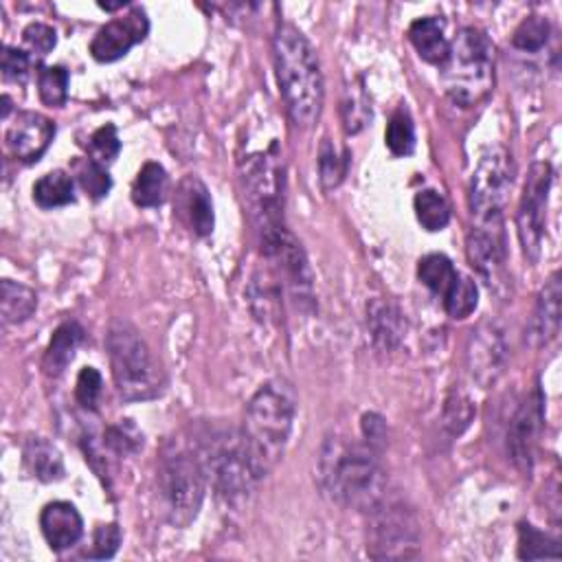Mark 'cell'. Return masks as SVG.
Returning <instances> with one entry per match:
<instances>
[{
  "mask_svg": "<svg viewBox=\"0 0 562 562\" xmlns=\"http://www.w3.org/2000/svg\"><path fill=\"white\" fill-rule=\"evenodd\" d=\"M319 482L334 503L350 510L372 514L385 503L387 477L370 444L327 439L319 458Z\"/></svg>",
  "mask_w": 562,
  "mask_h": 562,
  "instance_id": "1",
  "label": "cell"
},
{
  "mask_svg": "<svg viewBox=\"0 0 562 562\" xmlns=\"http://www.w3.org/2000/svg\"><path fill=\"white\" fill-rule=\"evenodd\" d=\"M275 73L288 108V115L299 128H312L321 117L325 84L319 55L312 42L295 27L279 25L275 34Z\"/></svg>",
  "mask_w": 562,
  "mask_h": 562,
  "instance_id": "2",
  "label": "cell"
},
{
  "mask_svg": "<svg viewBox=\"0 0 562 562\" xmlns=\"http://www.w3.org/2000/svg\"><path fill=\"white\" fill-rule=\"evenodd\" d=\"M297 415V394L284 378L264 383L247 407L242 437L260 479L284 458Z\"/></svg>",
  "mask_w": 562,
  "mask_h": 562,
  "instance_id": "3",
  "label": "cell"
},
{
  "mask_svg": "<svg viewBox=\"0 0 562 562\" xmlns=\"http://www.w3.org/2000/svg\"><path fill=\"white\" fill-rule=\"evenodd\" d=\"M105 348L117 391L128 402L154 400L161 396L165 376L143 336L126 321H115L108 329Z\"/></svg>",
  "mask_w": 562,
  "mask_h": 562,
  "instance_id": "4",
  "label": "cell"
},
{
  "mask_svg": "<svg viewBox=\"0 0 562 562\" xmlns=\"http://www.w3.org/2000/svg\"><path fill=\"white\" fill-rule=\"evenodd\" d=\"M441 71L446 95L453 103L462 108L479 103L495 84V47L490 38L475 27H464L451 42V55Z\"/></svg>",
  "mask_w": 562,
  "mask_h": 562,
  "instance_id": "5",
  "label": "cell"
},
{
  "mask_svg": "<svg viewBox=\"0 0 562 562\" xmlns=\"http://www.w3.org/2000/svg\"><path fill=\"white\" fill-rule=\"evenodd\" d=\"M207 490V473L187 448L167 444L159 464V492L165 516L176 527H187L196 521Z\"/></svg>",
  "mask_w": 562,
  "mask_h": 562,
  "instance_id": "6",
  "label": "cell"
},
{
  "mask_svg": "<svg viewBox=\"0 0 562 562\" xmlns=\"http://www.w3.org/2000/svg\"><path fill=\"white\" fill-rule=\"evenodd\" d=\"M207 479L213 482L215 490L224 499L247 497L258 482H262L249 458L242 433H217L213 435L200 458Z\"/></svg>",
  "mask_w": 562,
  "mask_h": 562,
  "instance_id": "7",
  "label": "cell"
},
{
  "mask_svg": "<svg viewBox=\"0 0 562 562\" xmlns=\"http://www.w3.org/2000/svg\"><path fill=\"white\" fill-rule=\"evenodd\" d=\"M514 183L512 154L497 146L488 150L471 180V211L475 224H503V211Z\"/></svg>",
  "mask_w": 562,
  "mask_h": 562,
  "instance_id": "8",
  "label": "cell"
},
{
  "mask_svg": "<svg viewBox=\"0 0 562 562\" xmlns=\"http://www.w3.org/2000/svg\"><path fill=\"white\" fill-rule=\"evenodd\" d=\"M245 185L249 202L258 222V229L266 232L284 224L282 191H284V167L279 161L277 146L268 152L255 154L247 161Z\"/></svg>",
  "mask_w": 562,
  "mask_h": 562,
  "instance_id": "9",
  "label": "cell"
},
{
  "mask_svg": "<svg viewBox=\"0 0 562 562\" xmlns=\"http://www.w3.org/2000/svg\"><path fill=\"white\" fill-rule=\"evenodd\" d=\"M551 183H553V170L549 163L540 161L529 167V176L525 180L523 198H521L519 213H516L519 238H521L523 251L529 260H538V255H540Z\"/></svg>",
  "mask_w": 562,
  "mask_h": 562,
  "instance_id": "10",
  "label": "cell"
},
{
  "mask_svg": "<svg viewBox=\"0 0 562 562\" xmlns=\"http://www.w3.org/2000/svg\"><path fill=\"white\" fill-rule=\"evenodd\" d=\"M469 374L484 389L495 385L508 365V344L497 323H482L469 341Z\"/></svg>",
  "mask_w": 562,
  "mask_h": 562,
  "instance_id": "11",
  "label": "cell"
},
{
  "mask_svg": "<svg viewBox=\"0 0 562 562\" xmlns=\"http://www.w3.org/2000/svg\"><path fill=\"white\" fill-rule=\"evenodd\" d=\"M372 542L367 545L374 558H409L417 549V534L413 521L402 508H376L372 512Z\"/></svg>",
  "mask_w": 562,
  "mask_h": 562,
  "instance_id": "12",
  "label": "cell"
},
{
  "mask_svg": "<svg viewBox=\"0 0 562 562\" xmlns=\"http://www.w3.org/2000/svg\"><path fill=\"white\" fill-rule=\"evenodd\" d=\"M150 32V21L141 8H133L124 18L110 21L103 25L90 42V53L97 62L110 64L126 58L130 49L146 40Z\"/></svg>",
  "mask_w": 562,
  "mask_h": 562,
  "instance_id": "13",
  "label": "cell"
},
{
  "mask_svg": "<svg viewBox=\"0 0 562 562\" xmlns=\"http://www.w3.org/2000/svg\"><path fill=\"white\" fill-rule=\"evenodd\" d=\"M542 420H545V400L540 389H534V394L516 409L508 428V453L514 466L523 475L532 473L534 451L538 444Z\"/></svg>",
  "mask_w": 562,
  "mask_h": 562,
  "instance_id": "14",
  "label": "cell"
},
{
  "mask_svg": "<svg viewBox=\"0 0 562 562\" xmlns=\"http://www.w3.org/2000/svg\"><path fill=\"white\" fill-rule=\"evenodd\" d=\"M471 264L486 279V284L499 286L505 277V236L503 224H473L466 240Z\"/></svg>",
  "mask_w": 562,
  "mask_h": 562,
  "instance_id": "15",
  "label": "cell"
},
{
  "mask_svg": "<svg viewBox=\"0 0 562 562\" xmlns=\"http://www.w3.org/2000/svg\"><path fill=\"white\" fill-rule=\"evenodd\" d=\"M55 137V124L40 112H18V117L5 133V143L12 157L25 163L38 161Z\"/></svg>",
  "mask_w": 562,
  "mask_h": 562,
  "instance_id": "16",
  "label": "cell"
},
{
  "mask_svg": "<svg viewBox=\"0 0 562 562\" xmlns=\"http://www.w3.org/2000/svg\"><path fill=\"white\" fill-rule=\"evenodd\" d=\"M560 301H562V284L560 273H553L549 282L542 286L534 314L527 323L525 339L534 350L547 348L560 332Z\"/></svg>",
  "mask_w": 562,
  "mask_h": 562,
  "instance_id": "17",
  "label": "cell"
},
{
  "mask_svg": "<svg viewBox=\"0 0 562 562\" xmlns=\"http://www.w3.org/2000/svg\"><path fill=\"white\" fill-rule=\"evenodd\" d=\"M40 529L53 551L71 549L84 536V521L77 508L68 501L47 503L40 514Z\"/></svg>",
  "mask_w": 562,
  "mask_h": 562,
  "instance_id": "18",
  "label": "cell"
},
{
  "mask_svg": "<svg viewBox=\"0 0 562 562\" xmlns=\"http://www.w3.org/2000/svg\"><path fill=\"white\" fill-rule=\"evenodd\" d=\"M178 213L189 224V229L204 238L213 232L215 215H213V200L207 185L198 176H187L178 187Z\"/></svg>",
  "mask_w": 562,
  "mask_h": 562,
  "instance_id": "19",
  "label": "cell"
},
{
  "mask_svg": "<svg viewBox=\"0 0 562 562\" xmlns=\"http://www.w3.org/2000/svg\"><path fill=\"white\" fill-rule=\"evenodd\" d=\"M367 329L378 350L394 352L404 341L407 321L394 303L385 299H372L367 303Z\"/></svg>",
  "mask_w": 562,
  "mask_h": 562,
  "instance_id": "20",
  "label": "cell"
},
{
  "mask_svg": "<svg viewBox=\"0 0 562 562\" xmlns=\"http://www.w3.org/2000/svg\"><path fill=\"white\" fill-rule=\"evenodd\" d=\"M409 40L417 55L428 64L444 66L448 55H451V42L446 38L444 23L435 16L413 21L409 27Z\"/></svg>",
  "mask_w": 562,
  "mask_h": 562,
  "instance_id": "21",
  "label": "cell"
},
{
  "mask_svg": "<svg viewBox=\"0 0 562 562\" xmlns=\"http://www.w3.org/2000/svg\"><path fill=\"white\" fill-rule=\"evenodd\" d=\"M84 341V327L75 321L62 323L49 341V348L45 352V374L51 378H58L64 374V370L73 363L77 348Z\"/></svg>",
  "mask_w": 562,
  "mask_h": 562,
  "instance_id": "22",
  "label": "cell"
},
{
  "mask_svg": "<svg viewBox=\"0 0 562 562\" xmlns=\"http://www.w3.org/2000/svg\"><path fill=\"white\" fill-rule=\"evenodd\" d=\"M23 462L29 475L42 484H53L64 477L62 453L45 437H29L25 441Z\"/></svg>",
  "mask_w": 562,
  "mask_h": 562,
  "instance_id": "23",
  "label": "cell"
},
{
  "mask_svg": "<svg viewBox=\"0 0 562 562\" xmlns=\"http://www.w3.org/2000/svg\"><path fill=\"white\" fill-rule=\"evenodd\" d=\"M167 189H170V176L165 167L150 161L139 170L133 183V200L137 207L152 209L165 202Z\"/></svg>",
  "mask_w": 562,
  "mask_h": 562,
  "instance_id": "24",
  "label": "cell"
},
{
  "mask_svg": "<svg viewBox=\"0 0 562 562\" xmlns=\"http://www.w3.org/2000/svg\"><path fill=\"white\" fill-rule=\"evenodd\" d=\"M462 273H458V268L453 266V262L448 260L441 253H430L426 258L420 260L417 264V277L420 282L437 297H446L451 292V288L455 286V282L460 279Z\"/></svg>",
  "mask_w": 562,
  "mask_h": 562,
  "instance_id": "25",
  "label": "cell"
},
{
  "mask_svg": "<svg viewBox=\"0 0 562 562\" xmlns=\"http://www.w3.org/2000/svg\"><path fill=\"white\" fill-rule=\"evenodd\" d=\"M0 303H3V321L8 325L27 321L38 308V295L29 286L12 279L0 284Z\"/></svg>",
  "mask_w": 562,
  "mask_h": 562,
  "instance_id": "26",
  "label": "cell"
},
{
  "mask_svg": "<svg viewBox=\"0 0 562 562\" xmlns=\"http://www.w3.org/2000/svg\"><path fill=\"white\" fill-rule=\"evenodd\" d=\"M34 200L42 207V209H58V207H66L75 200V187H73V178L62 172H49L45 174L36 185H34Z\"/></svg>",
  "mask_w": 562,
  "mask_h": 562,
  "instance_id": "27",
  "label": "cell"
},
{
  "mask_svg": "<svg viewBox=\"0 0 562 562\" xmlns=\"http://www.w3.org/2000/svg\"><path fill=\"white\" fill-rule=\"evenodd\" d=\"M413 207L417 222L426 232H441L448 227V222H451V204H448V200L435 189L417 191Z\"/></svg>",
  "mask_w": 562,
  "mask_h": 562,
  "instance_id": "28",
  "label": "cell"
},
{
  "mask_svg": "<svg viewBox=\"0 0 562 562\" xmlns=\"http://www.w3.org/2000/svg\"><path fill=\"white\" fill-rule=\"evenodd\" d=\"M519 558L521 560H540V558H560L558 540L536 529L532 523L519 525Z\"/></svg>",
  "mask_w": 562,
  "mask_h": 562,
  "instance_id": "29",
  "label": "cell"
},
{
  "mask_svg": "<svg viewBox=\"0 0 562 562\" xmlns=\"http://www.w3.org/2000/svg\"><path fill=\"white\" fill-rule=\"evenodd\" d=\"M385 143L394 157H409L415 150V126L407 108H398L385 133Z\"/></svg>",
  "mask_w": 562,
  "mask_h": 562,
  "instance_id": "30",
  "label": "cell"
},
{
  "mask_svg": "<svg viewBox=\"0 0 562 562\" xmlns=\"http://www.w3.org/2000/svg\"><path fill=\"white\" fill-rule=\"evenodd\" d=\"M479 303V290L475 286V282L466 275H460V279L455 282V286L451 288L444 297V310L448 312V316L453 319H466L477 310Z\"/></svg>",
  "mask_w": 562,
  "mask_h": 562,
  "instance_id": "31",
  "label": "cell"
},
{
  "mask_svg": "<svg viewBox=\"0 0 562 562\" xmlns=\"http://www.w3.org/2000/svg\"><path fill=\"white\" fill-rule=\"evenodd\" d=\"M68 71L62 66H47L38 75L40 99L49 108H62L68 99Z\"/></svg>",
  "mask_w": 562,
  "mask_h": 562,
  "instance_id": "32",
  "label": "cell"
},
{
  "mask_svg": "<svg viewBox=\"0 0 562 562\" xmlns=\"http://www.w3.org/2000/svg\"><path fill=\"white\" fill-rule=\"evenodd\" d=\"M549 34H551V27H549L547 18L529 16L516 27V32L512 36V45L523 53H538L545 49Z\"/></svg>",
  "mask_w": 562,
  "mask_h": 562,
  "instance_id": "33",
  "label": "cell"
},
{
  "mask_svg": "<svg viewBox=\"0 0 562 562\" xmlns=\"http://www.w3.org/2000/svg\"><path fill=\"white\" fill-rule=\"evenodd\" d=\"M75 176L79 180V185L84 187V191L99 200L103 196H108L110 187H112V178L105 170V165L97 163L95 159H82L75 163Z\"/></svg>",
  "mask_w": 562,
  "mask_h": 562,
  "instance_id": "34",
  "label": "cell"
},
{
  "mask_svg": "<svg viewBox=\"0 0 562 562\" xmlns=\"http://www.w3.org/2000/svg\"><path fill=\"white\" fill-rule=\"evenodd\" d=\"M319 170H321L323 187L334 189L348 174V154H341L329 143V139H323V146L319 152Z\"/></svg>",
  "mask_w": 562,
  "mask_h": 562,
  "instance_id": "35",
  "label": "cell"
},
{
  "mask_svg": "<svg viewBox=\"0 0 562 562\" xmlns=\"http://www.w3.org/2000/svg\"><path fill=\"white\" fill-rule=\"evenodd\" d=\"M344 115H346V130L350 135L361 133L372 120V105L367 103V97L361 88H348L346 101H344Z\"/></svg>",
  "mask_w": 562,
  "mask_h": 562,
  "instance_id": "36",
  "label": "cell"
},
{
  "mask_svg": "<svg viewBox=\"0 0 562 562\" xmlns=\"http://www.w3.org/2000/svg\"><path fill=\"white\" fill-rule=\"evenodd\" d=\"M103 444L110 448L112 453L128 455V453H137L143 446V435L126 420V422H122L117 426H110L105 430Z\"/></svg>",
  "mask_w": 562,
  "mask_h": 562,
  "instance_id": "37",
  "label": "cell"
},
{
  "mask_svg": "<svg viewBox=\"0 0 562 562\" xmlns=\"http://www.w3.org/2000/svg\"><path fill=\"white\" fill-rule=\"evenodd\" d=\"M122 152V141L117 137V128L112 124L101 126L92 137H90V159L97 163L105 165L112 163Z\"/></svg>",
  "mask_w": 562,
  "mask_h": 562,
  "instance_id": "38",
  "label": "cell"
},
{
  "mask_svg": "<svg viewBox=\"0 0 562 562\" xmlns=\"http://www.w3.org/2000/svg\"><path fill=\"white\" fill-rule=\"evenodd\" d=\"M122 545V529L117 523H105V525H99L92 534V547L90 551L86 553L88 558H95V560H108L117 553Z\"/></svg>",
  "mask_w": 562,
  "mask_h": 562,
  "instance_id": "39",
  "label": "cell"
},
{
  "mask_svg": "<svg viewBox=\"0 0 562 562\" xmlns=\"http://www.w3.org/2000/svg\"><path fill=\"white\" fill-rule=\"evenodd\" d=\"M103 394V378L95 367H84L77 376V385H75V398L77 402L88 409L95 411L99 400Z\"/></svg>",
  "mask_w": 562,
  "mask_h": 562,
  "instance_id": "40",
  "label": "cell"
},
{
  "mask_svg": "<svg viewBox=\"0 0 562 562\" xmlns=\"http://www.w3.org/2000/svg\"><path fill=\"white\" fill-rule=\"evenodd\" d=\"M23 40H25V47L32 51V53H38V55H49L55 45H58V34L53 27L45 25V23H32L25 32H23Z\"/></svg>",
  "mask_w": 562,
  "mask_h": 562,
  "instance_id": "41",
  "label": "cell"
},
{
  "mask_svg": "<svg viewBox=\"0 0 562 562\" xmlns=\"http://www.w3.org/2000/svg\"><path fill=\"white\" fill-rule=\"evenodd\" d=\"M0 66H3V75H5L8 82H21L23 84L29 77L32 58L23 49L5 47L3 49V62H0Z\"/></svg>",
  "mask_w": 562,
  "mask_h": 562,
  "instance_id": "42",
  "label": "cell"
},
{
  "mask_svg": "<svg viewBox=\"0 0 562 562\" xmlns=\"http://www.w3.org/2000/svg\"><path fill=\"white\" fill-rule=\"evenodd\" d=\"M363 433L367 437V444L372 448H376L378 444H385V439H387V424L380 415L367 413V415H363Z\"/></svg>",
  "mask_w": 562,
  "mask_h": 562,
  "instance_id": "43",
  "label": "cell"
}]
</instances>
